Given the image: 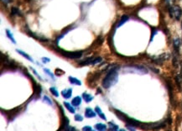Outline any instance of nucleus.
Returning <instances> with one entry per match:
<instances>
[{
  "label": "nucleus",
  "mask_w": 182,
  "mask_h": 131,
  "mask_svg": "<svg viewBox=\"0 0 182 131\" xmlns=\"http://www.w3.org/2000/svg\"><path fill=\"white\" fill-rule=\"evenodd\" d=\"M117 81H119V72L117 71V68H112L107 72L106 76L102 81V87L104 88H109L112 86H114Z\"/></svg>",
  "instance_id": "f257e3e1"
},
{
  "label": "nucleus",
  "mask_w": 182,
  "mask_h": 131,
  "mask_svg": "<svg viewBox=\"0 0 182 131\" xmlns=\"http://www.w3.org/2000/svg\"><path fill=\"white\" fill-rule=\"evenodd\" d=\"M169 15L171 19H175V20H180L182 16V8L180 6L174 4L168 8Z\"/></svg>",
  "instance_id": "f03ea898"
},
{
  "label": "nucleus",
  "mask_w": 182,
  "mask_h": 131,
  "mask_svg": "<svg viewBox=\"0 0 182 131\" xmlns=\"http://www.w3.org/2000/svg\"><path fill=\"white\" fill-rule=\"evenodd\" d=\"M165 126V123L160 122V123H149V124H141L139 128L144 130H152V129H160L164 128Z\"/></svg>",
  "instance_id": "7ed1b4c3"
},
{
  "label": "nucleus",
  "mask_w": 182,
  "mask_h": 131,
  "mask_svg": "<svg viewBox=\"0 0 182 131\" xmlns=\"http://www.w3.org/2000/svg\"><path fill=\"white\" fill-rule=\"evenodd\" d=\"M61 51V54L67 57L69 59H78V58H81L82 56V51Z\"/></svg>",
  "instance_id": "20e7f679"
},
{
  "label": "nucleus",
  "mask_w": 182,
  "mask_h": 131,
  "mask_svg": "<svg viewBox=\"0 0 182 131\" xmlns=\"http://www.w3.org/2000/svg\"><path fill=\"white\" fill-rule=\"evenodd\" d=\"M129 20V15H127V14H124V15H122V16L120 18L119 23L117 24L116 28H119V27L122 26V25H124V24H125L126 22H128Z\"/></svg>",
  "instance_id": "39448f33"
},
{
  "label": "nucleus",
  "mask_w": 182,
  "mask_h": 131,
  "mask_svg": "<svg viewBox=\"0 0 182 131\" xmlns=\"http://www.w3.org/2000/svg\"><path fill=\"white\" fill-rule=\"evenodd\" d=\"M97 116V113L91 108H87L85 110V117L86 118H95Z\"/></svg>",
  "instance_id": "423d86ee"
},
{
  "label": "nucleus",
  "mask_w": 182,
  "mask_h": 131,
  "mask_svg": "<svg viewBox=\"0 0 182 131\" xmlns=\"http://www.w3.org/2000/svg\"><path fill=\"white\" fill-rule=\"evenodd\" d=\"M61 95L64 98L66 99H69L71 98V95H72V89L71 88H66V89H64L61 92Z\"/></svg>",
  "instance_id": "0eeeda50"
},
{
  "label": "nucleus",
  "mask_w": 182,
  "mask_h": 131,
  "mask_svg": "<svg viewBox=\"0 0 182 131\" xmlns=\"http://www.w3.org/2000/svg\"><path fill=\"white\" fill-rule=\"evenodd\" d=\"M113 111H114V113H115V114L117 115V118L120 119L122 120V121H124V122H126V121H127V119L129 118V116H127L125 114H124L122 112H121V111L117 110V109H113Z\"/></svg>",
  "instance_id": "6e6552de"
},
{
  "label": "nucleus",
  "mask_w": 182,
  "mask_h": 131,
  "mask_svg": "<svg viewBox=\"0 0 182 131\" xmlns=\"http://www.w3.org/2000/svg\"><path fill=\"white\" fill-rule=\"evenodd\" d=\"M173 45H174L175 50L177 52V51H179L180 47L181 46V39H180V38H175L174 40H173Z\"/></svg>",
  "instance_id": "1a4fd4ad"
},
{
  "label": "nucleus",
  "mask_w": 182,
  "mask_h": 131,
  "mask_svg": "<svg viewBox=\"0 0 182 131\" xmlns=\"http://www.w3.org/2000/svg\"><path fill=\"white\" fill-rule=\"evenodd\" d=\"M16 51L19 53V55H21L22 56H24V58H25V59H27L28 61H31V62H34V60H33V58L29 56V55H28L27 53H25L24 51H21V50H19V49H16Z\"/></svg>",
  "instance_id": "9d476101"
},
{
  "label": "nucleus",
  "mask_w": 182,
  "mask_h": 131,
  "mask_svg": "<svg viewBox=\"0 0 182 131\" xmlns=\"http://www.w3.org/2000/svg\"><path fill=\"white\" fill-rule=\"evenodd\" d=\"M69 82H70V83L72 85H77V86H81V82L76 78V77H73V76H69Z\"/></svg>",
  "instance_id": "9b49d317"
},
{
  "label": "nucleus",
  "mask_w": 182,
  "mask_h": 131,
  "mask_svg": "<svg viewBox=\"0 0 182 131\" xmlns=\"http://www.w3.org/2000/svg\"><path fill=\"white\" fill-rule=\"evenodd\" d=\"M81 98L79 96L75 97V98L71 100V104L74 107H78L79 105H81Z\"/></svg>",
  "instance_id": "f8f14e48"
},
{
  "label": "nucleus",
  "mask_w": 182,
  "mask_h": 131,
  "mask_svg": "<svg viewBox=\"0 0 182 131\" xmlns=\"http://www.w3.org/2000/svg\"><path fill=\"white\" fill-rule=\"evenodd\" d=\"M64 106L66 107V109L70 113H71V114H75L76 110H75V109H74V106H73L71 103H67V102H64Z\"/></svg>",
  "instance_id": "ddd939ff"
},
{
  "label": "nucleus",
  "mask_w": 182,
  "mask_h": 131,
  "mask_svg": "<svg viewBox=\"0 0 182 131\" xmlns=\"http://www.w3.org/2000/svg\"><path fill=\"white\" fill-rule=\"evenodd\" d=\"M82 98L83 99H84V101L86 102V103H90V102H92L93 100V98H94V97H93L92 95L87 93H84L82 94Z\"/></svg>",
  "instance_id": "4468645a"
},
{
  "label": "nucleus",
  "mask_w": 182,
  "mask_h": 131,
  "mask_svg": "<svg viewBox=\"0 0 182 131\" xmlns=\"http://www.w3.org/2000/svg\"><path fill=\"white\" fill-rule=\"evenodd\" d=\"M95 112L97 113V114L99 116V117L102 119H103V120H107V118H106V116L104 115V114L102 113V109L99 108V107L98 106H97L96 108H95Z\"/></svg>",
  "instance_id": "2eb2a0df"
},
{
  "label": "nucleus",
  "mask_w": 182,
  "mask_h": 131,
  "mask_svg": "<svg viewBox=\"0 0 182 131\" xmlns=\"http://www.w3.org/2000/svg\"><path fill=\"white\" fill-rule=\"evenodd\" d=\"M95 129L97 131H106L107 130V125L104 124H102V123L96 124H95Z\"/></svg>",
  "instance_id": "dca6fc26"
},
{
  "label": "nucleus",
  "mask_w": 182,
  "mask_h": 131,
  "mask_svg": "<svg viewBox=\"0 0 182 131\" xmlns=\"http://www.w3.org/2000/svg\"><path fill=\"white\" fill-rule=\"evenodd\" d=\"M6 31V35H7V37L9 39V40H10L13 44H16V40H15V39H14V37H13V34L10 32V30H5Z\"/></svg>",
  "instance_id": "f3484780"
},
{
  "label": "nucleus",
  "mask_w": 182,
  "mask_h": 131,
  "mask_svg": "<svg viewBox=\"0 0 182 131\" xmlns=\"http://www.w3.org/2000/svg\"><path fill=\"white\" fill-rule=\"evenodd\" d=\"M108 126H109L110 131H119V126L115 124L112 122H108Z\"/></svg>",
  "instance_id": "a211bd4d"
},
{
  "label": "nucleus",
  "mask_w": 182,
  "mask_h": 131,
  "mask_svg": "<svg viewBox=\"0 0 182 131\" xmlns=\"http://www.w3.org/2000/svg\"><path fill=\"white\" fill-rule=\"evenodd\" d=\"M11 13H12L13 15H19V16H22V13H21L20 10H19V9L18 8H16V7H13V8H11Z\"/></svg>",
  "instance_id": "6ab92c4d"
},
{
  "label": "nucleus",
  "mask_w": 182,
  "mask_h": 131,
  "mask_svg": "<svg viewBox=\"0 0 182 131\" xmlns=\"http://www.w3.org/2000/svg\"><path fill=\"white\" fill-rule=\"evenodd\" d=\"M43 101L45 102L46 103H47V104H49L50 106H52L53 105V103H52V101H51V99L49 98L48 96H46V95H45L43 97Z\"/></svg>",
  "instance_id": "aec40b11"
},
{
  "label": "nucleus",
  "mask_w": 182,
  "mask_h": 131,
  "mask_svg": "<svg viewBox=\"0 0 182 131\" xmlns=\"http://www.w3.org/2000/svg\"><path fill=\"white\" fill-rule=\"evenodd\" d=\"M50 91H51V93L56 97V98H58L59 97V93H58V91H57V89L55 87H51L50 88Z\"/></svg>",
  "instance_id": "412c9836"
},
{
  "label": "nucleus",
  "mask_w": 182,
  "mask_h": 131,
  "mask_svg": "<svg viewBox=\"0 0 182 131\" xmlns=\"http://www.w3.org/2000/svg\"><path fill=\"white\" fill-rule=\"evenodd\" d=\"M44 71H45V73H46V74H47L48 76H50L51 77V78H52L54 81H55V76L53 75L52 72H51L50 70H49L48 68H44Z\"/></svg>",
  "instance_id": "4be33fe9"
},
{
  "label": "nucleus",
  "mask_w": 182,
  "mask_h": 131,
  "mask_svg": "<svg viewBox=\"0 0 182 131\" xmlns=\"http://www.w3.org/2000/svg\"><path fill=\"white\" fill-rule=\"evenodd\" d=\"M157 34H158V30L155 29V28H154L153 30H152V34H151V37H150V42L153 41L154 37L157 35Z\"/></svg>",
  "instance_id": "5701e85b"
},
{
  "label": "nucleus",
  "mask_w": 182,
  "mask_h": 131,
  "mask_svg": "<svg viewBox=\"0 0 182 131\" xmlns=\"http://www.w3.org/2000/svg\"><path fill=\"white\" fill-rule=\"evenodd\" d=\"M74 119H75L76 121H77V122H81V121L83 120V117L81 114H76Z\"/></svg>",
  "instance_id": "b1692460"
},
{
  "label": "nucleus",
  "mask_w": 182,
  "mask_h": 131,
  "mask_svg": "<svg viewBox=\"0 0 182 131\" xmlns=\"http://www.w3.org/2000/svg\"><path fill=\"white\" fill-rule=\"evenodd\" d=\"M81 130H82V131H92V128L91 127V126L87 125V126H84V127L82 128Z\"/></svg>",
  "instance_id": "393cba45"
},
{
  "label": "nucleus",
  "mask_w": 182,
  "mask_h": 131,
  "mask_svg": "<svg viewBox=\"0 0 182 131\" xmlns=\"http://www.w3.org/2000/svg\"><path fill=\"white\" fill-rule=\"evenodd\" d=\"M175 1V0H165V4L168 7H170V6H171V3H174Z\"/></svg>",
  "instance_id": "a878e982"
},
{
  "label": "nucleus",
  "mask_w": 182,
  "mask_h": 131,
  "mask_svg": "<svg viewBox=\"0 0 182 131\" xmlns=\"http://www.w3.org/2000/svg\"><path fill=\"white\" fill-rule=\"evenodd\" d=\"M127 128H128V129H129L130 131H136L135 127H134V126H133V125L127 124Z\"/></svg>",
  "instance_id": "bb28decb"
},
{
  "label": "nucleus",
  "mask_w": 182,
  "mask_h": 131,
  "mask_svg": "<svg viewBox=\"0 0 182 131\" xmlns=\"http://www.w3.org/2000/svg\"><path fill=\"white\" fill-rule=\"evenodd\" d=\"M42 61L44 63H48V62L51 61V59H50V58H48V57H43L42 58Z\"/></svg>",
  "instance_id": "cd10ccee"
},
{
  "label": "nucleus",
  "mask_w": 182,
  "mask_h": 131,
  "mask_svg": "<svg viewBox=\"0 0 182 131\" xmlns=\"http://www.w3.org/2000/svg\"><path fill=\"white\" fill-rule=\"evenodd\" d=\"M31 69H32V71H34V75H35V76H37V77H38V78H39V79H40V80H42V78H41V76H40V75H39V74L37 73V71H36L35 70H34V68H31Z\"/></svg>",
  "instance_id": "c85d7f7f"
},
{
  "label": "nucleus",
  "mask_w": 182,
  "mask_h": 131,
  "mask_svg": "<svg viewBox=\"0 0 182 131\" xmlns=\"http://www.w3.org/2000/svg\"><path fill=\"white\" fill-rule=\"evenodd\" d=\"M66 131H77V130L73 127H66Z\"/></svg>",
  "instance_id": "c756f323"
},
{
  "label": "nucleus",
  "mask_w": 182,
  "mask_h": 131,
  "mask_svg": "<svg viewBox=\"0 0 182 131\" xmlns=\"http://www.w3.org/2000/svg\"><path fill=\"white\" fill-rule=\"evenodd\" d=\"M2 2L4 3V4H8L11 2V0H2Z\"/></svg>",
  "instance_id": "7c9ffc66"
},
{
  "label": "nucleus",
  "mask_w": 182,
  "mask_h": 131,
  "mask_svg": "<svg viewBox=\"0 0 182 131\" xmlns=\"http://www.w3.org/2000/svg\"><path fill=\"white\" fill-rule=\"evenodd\" d=\"M119 131H126V130L124 129H119Z\"/></svg>",
  "instance_id": "2f4dec72"
},
{
  "label": "nucleus",
  "mask_w": 182,
  "mask_h": 131,
  "mask_svg": "<svg viewBox=\"0 0 182 131\" xmlns=\"http://www.w3.org/2000/svg\"><path fill=\"white\" fill-rule=\"evenodd\" d=\"M92 131H96V130H93V129H92Z\"/></svg>",
  "instance_id": "473e14b6"
}]
</instances>
